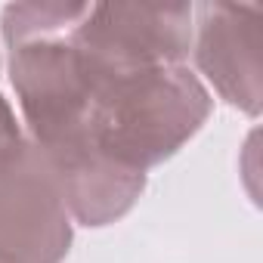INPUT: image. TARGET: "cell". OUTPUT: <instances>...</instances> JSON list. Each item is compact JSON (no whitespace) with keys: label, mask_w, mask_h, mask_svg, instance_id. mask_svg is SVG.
Wrapping results in <instances>:
<instances>
[{"label":"cell","mask_w":263,"mask_h":263,"mask_svg":"<svg viewBox=\"0 0 263 263\" xmlns=\"http://www.w3.org/2000/svg\"><path fill=\"white\" fill-rule=\"evenodd\" d=\"M90 4H10L0 31L28 140L50 146L87 130L99 71L78 44Z\"/></svg>","instance_id":"cell-1"},{"label":"cell","mask_w":263,"mask_h":263,"mask_svg":"<svg viewBox=\"0 0 263 263\" xmlns=\"http://www.w3.org/2000/svg\"><path fill=\"white\" fill-rule=\"evenodd\" d=\"M214 111V99L189 65H155L102 74L87 137L118 164L149 171L174 158Z\"/></svg>","instance_id":"cell-2"},{"label":"cell","mask_w":263,"mask_h":263,"mask_svg":"<svg viewBox=\"0 0 263 263\" xmlns=\"http://www.w3.org/2000/svg\"><path fill=\"white\" fill-rule=\"evenodd\" d=\"M71 248V217L41 149L22 137L0 149V260L62 263Z\"/></svg>","instance_id":"cell-3"},{"label":"cell","mask_w":263,"mask_h":263,"mask_svg":"<svg viewBox=\"0 0 263 263\" xmlns=\"http://www.w3.org/2000/svg\"><path fill=\"white\" fill-rule=\"evenodd\" d=\"M192 4H90L78 44L99 74L186 65L192 53Z\"/></svg>","instance_id":"cell-4"},{"label":"cell","mask_w":263,"mask_h":263,"mask_svg":"<svg viewBox=\"0 0 263 263\" xmlns=\"http://www.w3.org/2000/svg\"><path fill=\"white\" fill-rule=\"evenodd\" d=\"M192 56L208 84L232 108L257 118L263 105L260 10L251 4L195 7Z\"/></svg>","instance_id":"cell-5"},{"label":"cell","mask_w":263,"mask_h":263,"mask_svg":"<svg viewBox=\"0 0 263 263\" xmlns=\"http://www.w3.org/2000/svg\"><path fill=\"white\" fill-rule=\"evenodd\" d=\"M37 149L56 180L71 223L78 226L99 229L121 220L146 189V174L108 158L87 137V130Z\"/></svg>","instance_id":"cell-6"},{"label":"cell","mask_w":263,"mask_h":263,"mask_svg":"<svg viewBox=\"0 0 263 263\" xmlns=\"http://www.w3.org/2000/svg\"><path fill=\"white\" fill-rule=\"evenodd\" d=\"M22 137H25V134L19 130V124H16V115H13L10 102L4 99V93H0V149L19 143Z\"/></svg>","instance_id":"cell-7"},{"label":"cell","mask_w":263,"mask_h":263,"mask_svg":"<svg viewBox=\"0 0 263 263\" xmlns=\"http://www.w3.org/2000/svg\"><path fill=\"white\" fill-rule=\"evenodd\" d=\"M0 263H7V260H0Z\"/></svg>","instance_id":"cell-8"}]
</instances>
